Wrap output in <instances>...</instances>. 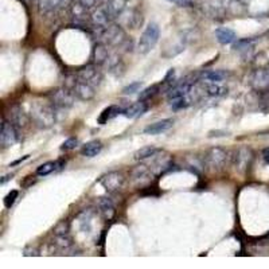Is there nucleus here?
Wrapping results in <instances>:
<instances>
[{
  "label": "nucleus",
  "instance_id": "obj_18",
  "mask_svg": "<svg viewBox=\"0 0 269 269\" xmlns=\"http://www.w3.org/2000/svg\"><path fill=\"white\" fill-rule=\"evenodd\" d=\"M102 143L100 140H92V141H89L82 147L81 149V153L86 156V158H94V156H97L98 153L102 151Z\"/></svg>",
  "mask_w": 269,
  "mask_h": 269
},
{
  "label": "nucleus",
  "instance_id": "obj_15",
  "mask_svg": "<svg viewBox=\"0 0 269 269\" xmlns=\"http://www.w3.org/2000/svg\"><path fill=\"white\" fill-rule=\"evenodd\" d=\"M148 109V105L145 104V101H137L130 105L128 108H126L124 111H123V115L128 119H137V117L143 116L144 113L147 112Z\"/></svg>",
  "mask_w": 269,
  "mask_h": 269
},
{
  "label": "nucleus",
  "instance_id": "obj_39",
  "mask_svg": "<svg viewBox=\"0 0 269 269\" xmlns=\"http://www.w3.org/2000/svg\"><path fill=\"white\" fill-rule=\"evenodd\" d=\"M171 3L181 5V7H186V5H190V0H170Z\"/></svg>",
  "mask_w": 269,
  "mask_h": 269
},
{
  "label": "nucleus",
  "instance_id": "obj_41",
  "mask_svg": "<svg viewBox=\"0 0 269 269\" xmlns=\"http://www.w3.org/2000/svg\"><path fill=\"white\" fill-rule=\"evenodd\" d=\"M263 158H264L265 163H267V164H269V147L263 151Z\"/></svg>",
  "mask_w": 269,
  "mask_h": 269
},
{
  "label": "nucleus",
  "instance_id": "obj_10",
  "mask_svg": "<svg viewBox=\"0 0 269 269\" xmlns=\"http://www.w3.org/2000/svg\"><path fill=\"white\" fill-rule=\"evenodd\" d=\"M153 172L151 171V168L148 166H137L136 168L132 170V181L139 186L148 185L149 182L152 181Z\"/></svg>",
  "mask_w": 269,
  "mask_h": 269
},
{
  "label": "nucleus",
  "instance_id": "obj_25",
  "mask_svg": "<svg viewBox=\"0 0 269 269\" xmlns=\"http://www.w3.org/2000/svg\"><path fill=\"white\" fill-rule=\"evenodd\" d=\"M64 164H65V162H62V160H60V162L43 163V164H41V166L37 168V175H39V177H46V175L51 174L53 171L62 168Z\"/></svg>",
  "mask_w": 269,
  "mask_h": 269
},
{
  "label": "nucleus",
  "instance_id": "obj_21",
  "mask_svg": "<svg viewBox=\"0 0 269 269\" xmlns=\"http://www.w3.org/2000/svg\"><path fill=\"white\" fill-rule=\"evenodd\" d=\"M108 57H109V54H108L107 47L104 46L102 43H97L96 46L93 47L92 58L96 65H102L104 62H107Z\"/></svg>",
  "mask_w": 269,
  "mask_h": 269
},
{
  "label": "nucleus",
  "instance_id": "obj_38",
  "mask_svg": "<svg viewBox=\"0 0 269 269\" xmlns=\"http://www.w3.org/2000/svg\"><path fill=\"white\" fill-rule=\"evenodd\" d=\"M78 1L82 5H85L86 8H92V7H94V5L97 4L98 0H78Z\"/></svg>",
  "mask_w": 269,
  "mask_h": 269
},
{
  "label": "nucleus",
  "instance_id": "obj_9",
  "mask_svg": "<svg viewBox=\"0 0 269 269\" xmlns=\"http://www.w3.org/2000/svg\"><path fill=\"white\" fill-rule=\"evenodd\" d=\"M172 160L170 155H155L152 158V163L151 166H148L151 168V171L153 172V175H160L164 171H167L168 168L171 167Z\"/></svg>",
  "mask_w": 269,
  "mask_h": 269
},
{
  "label": "nucleus",
  "instance_id": "obj_22",
  "mask_svg": "<svg viewBox=\"0 0 269 269\" xmlns=\"http://www.w3.org/2000/svg\"><path fill=\"white\" fill-rule=\"evenodd\" d=\"M203 92H206V94L210 97H223L227 94V88L219 85L218 82H211L204 85Z\"/></svg>",
  "mask_w": 269,
  "mask_h": 269
},
{
  "label": "nucleus",
  "instance_id": "obj_2",
  "mask_svg": "<svg viewBox=\"0 0 269 269\" xmlns=\"http://www.w3.org/2000/svg\"><path fill=\"white\" fill-rule=\"evenodd\" d=\"M159 35H160V30H159L158 24L149 23L143 31V34H141V37H140L139 45H137L139 53L147 54V53L152 50L155 45L158 43Z\"/></svg>",
  "mask_w": 269,
  "mask_h": 269
},
{
  "label": "nucleus",
  "instance_id": "obj_19",
  "mask_svg": "<svg viewBox=\"0 0 269 269\" xmlns=\"http://www.w3.org/2000/svg\"><path fill=\"white\" fill-rule=\"evenodd\" d=\"M120 113H123V111H121V108L117 107V105H111V107L105 108V109L101 112L100 117H98V124L104 126V124H107L109 120L119 116Z\"/></svg>",
  "mask_w": 269,
  "mask_h": 269
},
{
  "label": "nucleus",
  "instance_id": "obj_11",
  "mask_svg": "<svg viewBox=\"0 0 269 269\" xmlns=\"http://www.w3.org/2000/svg\"><path fill=\"white\" fill-rule=\"evenodd\" d=\"M74 94L79 100L82 101H90L94 96H96V90H94V86L85 81H81L78 79L74 84Z\"/></svg>",
  "mask_w": 269,
  "mask_h": 269
},
{
  "label": "nucleus",
  "instance_id": "obj_6",
  "mask_svg": "<svg viewBox=\"0 0 269 269\" xmlns=\"http://www.w3.org/2000/svg\"><path fill=\"white\" fill-rule=\"evenodd\" d=\"M18 141V134L15 130V126L11 121H3L1 124V132H0V144L3 148H8Z\"/></svg>",
  "mask_w": 269,
  "mask_h": 269
},
{
  "label": "nucleus",
  "instance_id": "obj_5",
  "mask_svg": "<svg viewBox=\"0 0 269 269\" xmlns=\"http://www.w3.org/2000/svg\"><path fill=\"white\" fill-rule=\"evenodd\" d=\"M124 181H126V178L124 175L119 171H112L108 172L107 175H104V177L100 179V183L101 186L108 191V193H116L123 187L124 185Z\"/></svg>",
  "mask_w": 269,
  "mask_h": 269
},
{
  "label": "nucleus",
  "instance_id": "obj_37",
  "mask_svg": "<svg viewBox=\"0 0 269 269\" xmlns=\"http://www.w3.org/2000/svg\"><path fill=\"white\" fill-rule=\"evenodd\" d=\"M260 108L263 111H269V92H264L261 94Z\"/></svg>",
  "mask_w": 269,
  "mask_h": 269
},
{
  "label": "nucleus",
  "instance_id": "obj_34",
  "mask_svg": "<svg viewBox=\"0 0 269 269\" xmlns=\"http://www.w3.org/2000/svg\"><path fill=\"white\" fill-rule=\"evenodd\" d=\"M141 86H143L141 82H134V84L128 85V86H126V88L123 89V93H124V94H134V93L140 92Z\"/></svg>",
  "mask_w": 269,
  "mask_h": 269
},
{
  "label": "nucleus",
  "instance_id": "obj_3",
  "mask_svg": "<svg viewBox=\"0 0 269 269\" xmlns=\"http://www.w3.org/2000/svg\"><path fill=\"white\" fill-rule=\"evenodd\" d=\"M227 160V152L221 147H213L206 152L204 156V163L206 166L213 170V171H219L225 167Z\"/></svg>",
  "mask_w": 269,
  "mask_h": 269
},
{
  "label": "nucleus",
  "instance_id": "obj_13",
  "mask_svg": "<svg viewBox=\"0 0 269 269\" xmlns=\"http://www.w3.org/2000/svg\"><path fill=\"white\" fill-rule=\"evenodd\" d=\"M172 126H174V120H172V119H164V120L156 121V123L149 124L148 127H145V128H144V134H163V132H167Z\"/></svg>",
  "mask_w": 269,
  "mask_h": 269
},
{
  "label": "nucleus",
  "instance_id": "obj_28",
  "mask_svg": "<svg viewBox=\"0 0 269 269\" xmlns=\"http://www.w3.org/2000/svg\"><path fill=\"white\" fill-rule=\"evenodd\" d=\"M61 5H64V0H39V7L43 12L54 11Z\"/></svg>",
  "mask_w": 269,
  "mask_h": 269
},
{
  "label": "nucleus",
  "instance_id": "obj_8",
  "mask_svg": "<svg viewBox=\"0 0 269 269\" xmlns=\"http://www.w3.org/2000/svg\"><path fill=\"white\" fill-rule=\"evenodd\" d=\"M252 86L261 93L269 92V69L256 70L252 75Z\"/></svg>",
  "mask_w": 269,
  "mask_h": 269
},
{
  "label": "nucleus",
  "instance_id": "obj_23",
  "mask_svg": "<svg viewBox=\"0 0 269 269\" xmlns=\"http://www.w3.org/2000/svg\"><path fill=\"white\" fill-rule=\"evenodd\" d=\"M108 19H109V14L107 8H98L92 14V22L96 27L107 28Z\"/></svg>",
  "mask_w": 269,
  "mask_h": 269
},
{
  "label": "nucleus",
  "instance_id": "obj_27",
  "mask_svg": "<svg viewBox=\"0 0 269 269\" xmlns=\"http://www.w3.org/2000/svg\"><path fill=\"white\" fill-rule=\"evenodd\" d=\"M226 73L222 70H210V71H204L202 74V78L210 82H221L226 78Z\"/></svg>",
  "mask_w": 269,
  "mask_h": 269
},
{
  "label": "nucleus",
  "instance_id": "obj_7",
  "mask_svg": "<svg viewBox=\"0 0 269 269\" xmlns=\"http://www.w3.org/2000/svg\"><path fill=\"white\" fill-rule=\"evenodd\" d=\"M252 159H253V153L249 148L242 147V148L237 149L234 159H233V163H234V167H236L237 171L245 172L251 166Z\"/></svg>",
  "mask_w": 269,
  "mask_h": 269
},
{
  "label": "nucleus",
  "instance_id": "obj_4",
  "mask_svg": "<svg viewBox=\"0 0 269 269\" xmlns=\"http://www.w3.org/2000/svg\"><path fill=\"white\" fill-rule=\"evenodd\" d=\"M74 92H71V90L65 88L56 89L50 94L53 105L58 108V109H69L73 105V102H74Z\"/></svg>",
  "mask_w": 269,
  "mask_h": 269
},
{
  "label": "nucleus",
  "instance_id": "obj_1",
  "mask_svg": "<svg viewBox=\"0 0 269 269\" xmlns=\"http://www.w3.org/2000/svg\"><path fill=\"white\" fill-rule=\"evenodd\" d=\"M30 117L34 121V124L39 128H50L56 123L54 109L50 104L43 101H34L31 104Z\"/></svg>",
  "mask_w": 269,
  "mask_h": 269
},
{
  "label": "nucleus",
  "instance_id": "obj_32",
  "mask_svg": "<svg viewBox=\"0 0 269 269\" xmlns=\"http://www.w3.org/2000/svg\"><path fill=\"white\" fill-rule=\"evenodd\" d=\"M71 14H73L74 18H84L85 15H86V7L81 4L78 0H77V1L73 3V5H71Z\"/></svg>",
  "mask_w": 269,
  "mask_h": 269
},
{
  "label": "nucleus",
  "instance_id": "obj_16",
  "mask_svg": "<svg viewBox=\"0 0 269 269\" xmlns=\"http://www.w3.org/2000/svg\"><path fill=\"white\" fill-rule=\"evenodd\" d=\"M98 209L101 211L102 217L108 219V221L113 219L115 215H116L115 204L112 203V201L108 200V198H100V201H98Z\"/></svg>",
  "mask_w": 269,
  "mask_h": 269
},
{
  "label": "nucleus",
  "instance_id": "obj_35",
  "mask_svg": "<svg viewBox=\"0 0 269 269\" xmlns=\"http://www.w3.org/2000/svg\"><path fill=\"white\" fill-rule=\"evenodd\" d=\"M77 144H78V140L75 139V137H70V139H67L65 143L62 144L61 149L62 151H70V149H74L77 147Z\"/></svg>",
  "mask_w": 269,
  "mask_h": 269
},
{
  "label": "nucleus",
  "instance_id": "obj_33",
  "mask_svg": "<svg viewBox=\"0 0 269 269\" xmlns=\"http://www.w3.org/2000/svg\"><path fill=\"white\" fill-rule=\"evenodd\" d=\"M18 190H11L8 193V194L5 195L4 198V206L7 207V209H9V207H12V204L15 203V201L18 200Z\"/></svg>",
  "mask_w": 269,
  "mask_h": 269
},
{
  "label": "nucleus",
  "instance_id": "obj_43",
  "mask_svg": "<svg viewBox=\"0 0 269 269\" xmlns=\"http://www.w3.org/2000/svg\"><path fill=\"white\" fill-rule=\"evenodd\" d=\"M8 179H12V175H7V177L3 178V179H1V185H4L5 182L8 181Z\"/></svg>",
  "mask_w": 269,
  "mask_h": 269
},
{
  "label": "nucleus",
  "instance_id": "obj_12",
  "mask_svg": "<svg viewBox=\"0 0 269 269\" xmlns=\"http://www.w3.org/2000/svg\"><path fill=\"white\" fill-rule=\"evenodd\" d=\"M78 79L85 81V82H88V84L93 85V86H96V85L100 84V81H101V74L98 73L97 69H96L94 66H86V67H84L82 70H79Z\"/></svg>",
  "mask_w": 269,
  "mask_h": 269
},
{
  "label": "nucleus",
  "instance_id": "obj_30",
  "mask_svg": "<svg viewBox=\"0 0 269 269\" xmlns=\"http://www.w3.org/2000/svg\"><path fill=\"white\" fill-rule=\"evenodd\" d=\"M171 101V108L174 111H178V109H183V108H187L190 105V100L186 97H178L174 98V100H170Z\"/></svg>",
  "mask_w": 269,
  "mask_h": 269
},
{
  "label": "nucleus",
  "instance_id": "obj_42",
  "mask_svg": "<svg viewBox=\"0 0 269 269\" xmlns=\"http://www.w3.org/2000/svg\"><path fill=\"white\" fill-rule=\"evenodd\" d=\"M28 156H30V155H26V156H23V158H22V159H18V160H16V162L11 163V166H16V164H19V163H22V162H23V160H26V159H28Z\"/></svg>",
  "mask_w": 269,
  "mask_h": 269
},
{
  "label": "nucleus",
  "instance_id": "obj_26",
  "mask_svg": "<svg viewBox=\"0 0 269 269\" xmlns=\"http://www.w3.org/2000/svg\"><path fill=\"white\" fill-rule=\"evenodd\" d=\"M159 152H162V151L156 148V147L148 145V147H144V148H140L139 151H136L134 158L136 159V160H147V159H152L153 156Z\"/></svg>",
  "mask_w": 269,
  "mask_h": 269
},
{
  "label": "nucleus",
  "instance_id": "obj_40",
  "mask_svg": "<svg viewBox=\"0 0 269 269\" xmlns=\"http://www.w3.org/2000/svg\"><path fill=\"white\" fill-rule=\"evenodd\" d=\"M31 178L33 177L26 178V181L23 182V187H28L30 185H34V183H35V181H37V179H31Z\"/></svg>",
  "mask_w": 269,
  "mask_h": 269
},
{
  "label": "nucleus",
  "instance_id": "obj_20",
  "mask_svg": "<svg viewBox=\"0 0 269 269\" xmlns=\"http://www.w3.org/2000/svg\"><path fill=\"white\" fill-rule=\"evenodd\" d=\"M105 34H107L108 42L112 45H120L124 41V33L120 27L117 26H111V27L105 28Z\"/></svg>",
  "mask_w": 269,
  "mask_h": 269
},
{
  "label": "nucleus",
  "instance_id": "obj_24",
  "mask_svg": "<svg viewBox=\"0 0 269 269\" xmlns=\"http://www.w3.org/2000/svg\"><path fill=\"white\" fill-rule=\"evenodd\" d=\"M126 5L127 0H109L107 5L108 14H109L111 18H116V16H119L124 11Z\"/></svg>",
  "mask_w": 269,
  "mask_h": 269
},
{
  "label": "nucleus",
  "instance_id": "obj_29",
  "mask_svg": "<svg viewBox=\"0 0 269 269\" xmlns=\"http://www.w3.org/2000/svg\"><path fill=\"white\" fill-rule=\"evenodd\" d=\"M159 88H160V86H159L158 84L151 85V86H148V88H145L144 90L140 92L139 100L140 101H147V100H151L153 96H156V94H158L159 90H160Z\"/></svg>",
  "mask_w": 269,
  "mask_h": 269
},
{
  "label": "nucleus",
  "instance_id": "obj_17",
  "mask_svg": "<svg viewBox=\"0 0 269 269\" xmlns=\"http://www.w3.org/2000/svg\"><path fill=\"white\" fill-rule=\"evenodd\" d=\"M215 37L221 45H229V43L234 42L237 39L236 33L233 31L232 28L227 27H221L215 30Z\"/></svg>",
  "mask_w": 269,
  "mask_h": 269
},
{
  "label": "nucleus",
  "instance_id": "obj_14",
  "mask_svg": "<svg viewBox=\"0 0 269 269\" xmlns=\"http://www.w3.org/2000/svg\"><path fill=\"white\" fill-rule=\"evenodd\" d=\"M9 116H11V123L15 127H19V128H26L27 127L28 117L20 105H14V107L11 108Z\"/></svg>",
  "mask_w": 269,
  "mask_h": 269
},
{
  "label": "nucleus",
  "instance_id": "obj_31",
  "mask_svg": "<svg viewBox=\"0 0 269 269\" xmlns=\"http://www.w3.org/2000/svg\"><path fill=\"white\" fill-rule=\"evenodd\" d=\"M69 222L67 221H61L56 227H54V236H69Z\"/></svg>",
  "mask_w": 269,
  "mask_h": 269
},
{
  "label": "nucleus",
  "instance_id": "obj_36",
  "mask_svg": "<svg viewBox=\"0 0 269 269\" xmlns=\"http://www.w3.org/2000/svg\"><path fill=\"white\" fill-rule=\"evenodd\" d=\"M56 244L60 245L61 248H67L71 245V241H70L69 236H56Z\"/></svg>",
  "mask_w": 269,
  "mask_h": 269
}]
</instances>
